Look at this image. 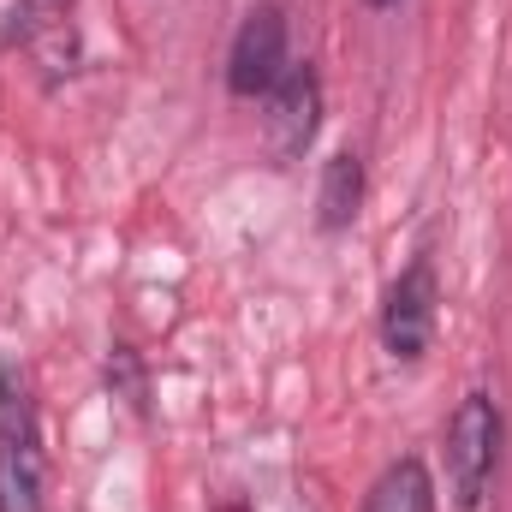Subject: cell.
Returning <instances> with one entry per match:
<instances>
[{
    "label": "cell",
    "instance_id": "obj_1",
    "mask_svg": "<svg viewBox=\"0 0 512 512\" xmlns=\"http://www.w3.org/2000/svg\"><path fill=\"white\" fill-rule=\"evenodd\" d=\"M501 447H507V417H501V399L471 387L447 429H441V471H447V501L459 512H483L495 477H501Z\"/></svg>",
    "mask_w": 512,
    "mask_h": 512
},
{
    "label": "cell",
    "instance_id": "obj_2",
    "mask_svg": "<svg viewBox=\"0 0 512 512\" xmlns=\"http://www.w3.org/2000/svg\"><path fill=\"white\" fill-rule=\"evenodd\" d=\"M0 512H48L42 417L18 364H0Z\"/></svg>",
    "mask_w": 512,
    "mask_h": 512
},
{
    "label": "cell",
    "instance_id": "obj_3",
    "mask_svg": "<svg viewBox=\"0 0 512 512\" xmlns=\"http://www.w3.org/2000/svg\"><path fill=\"white\" fill-rule=\"evenodd\" d=\"M435 322H441V274L429 256H411L382 292V352L393 364H423L435 346Z\"/></svg>",
    "mask_w": 512,
    "mask_h": 512
},
{
    "label": "cell",
    "instance_id": "obj_4",
    "mask_svg": "<svg viewBox=\"0 0 512 512\" xmlns=\"http://www.w3.org/2000/svg\"><path fill=\"white\" fill-rule=\"evenodd\" d=\"M292 66V24L280 0H256L239 18L233 42H227V96L233 102H262L280 72Z\"/></svg>",
    "mask_w": 512,
    "mask_h": 512
},
{
    "label": "cell",
    "instance_id": "obj_5",
    "mask_svg": "<svg viewBox=\"0 0 512 512\" xmlns=\"http://www.w3.org/2000/svg\"><path fill=\"white\" fill-rule=\"evenodd\" d=\"M322 72L310 60H292L280 72V84L262 96V137H268V155L274 167H292L310 155L316 131H322Z\"/></svg>",
    "mask_w": 512,
    "mask_h": 512
},
{
    "label": "cell",
    "instance_id": "obj_6",
    "mask_svg": "<svg viewBox=\"0 0 512 512\" xmlns=\"http://www.w3.org/2000/svg\"><path fill=\"white\" fill-rule=\"evenodd\" d=\"M358 215H364V155L334 149L322 161V179H316V227L322 233H352Z\"/></svg>",
    "mask_w": 512,
    "mask_h": 512
},
{
    "label": "cell",
    "instance_id": "obj_7",
    "mask_svg": "<svg viewBox=\"0 0 512 512\" xmlns=\"http://www.w3.org/2000/svg\"><path fill=\"white\" fill-rule=\"evenodd\" d=\"M435 471L417 459V453H405V459H393L382 477L370 483V495H364V512H435Z\"/></svg>",
    "mask_w": 512,
    "mask_h": 512
},
{
    "label": "cell",
    "instance_id": "obj_8",
    "mask_svg": "<svg viewBox=\"0 0 512 512\" xmlns=\"http://www.w3.org/2000/svg\"><path fill=\"white\" fill-rule=\"evenodd\" d=\"M108 382L114 393H126L131 411H149V387H143V358L131 352V346H114V358H108Z\"/></svg>",
    "mask_w": 512,
    "mask_h": 512
},
{
    "label": "cell",
    "instance_id": "obj_9",
    "mask_svg": "<svg viewBox=\"0 0 512 512\" xmlns=\"http://www.w3.org/2000/svg\"><path fill=\"white\" fill-rule=\"evenodd\" d=\"M364 6H370V12H387V6H399V0H364Z\"/></svg>",
    "mask_w": 512,
    "mask_h": 512
},
{
    "label": "cell",
    "instance_id": "obj_10",
    "mask_svg": "<svg viewBox=\"0 0 512 512\" xmlns=\"http://www.w3.org/2000/svg\"><path fill=\"white\" fill-rule=\"evenodd\" d=\"M215 512H251V507L245 501H227V507H215Z\"/></svg>",
    "mask_w": 512,
    "mask_h": 512
}]
</instances>
